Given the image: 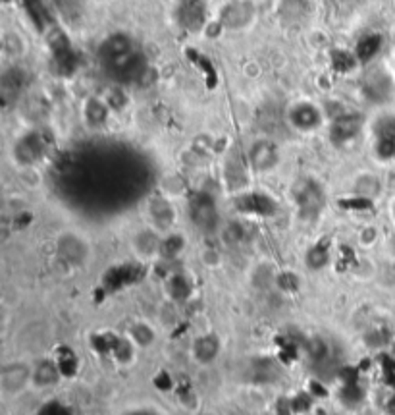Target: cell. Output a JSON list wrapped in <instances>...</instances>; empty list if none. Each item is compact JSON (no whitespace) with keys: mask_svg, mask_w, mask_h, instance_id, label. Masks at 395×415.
I'll use <instances>...</instances> for the list:
<instances>
[{"mask_svg":"<svg viewBox=\"0 0 395 415\" xmlns=\"http://www.w3.org/2000/svg\"><path fill=\"white\" fill-rule=\"evenodd\" d=\"M100 62L110 76L124 83H133L145 76L147 62L126 35H112L100 47Z\"/></svg>","mask_w":395,"mask_h":415,"instance_id":"6da1fadb","label":"cell"},{"mask_svg":"<svg viewBox=\"0 0 395 415\" xmlns=\"http://www.w3.org/2000/svg\"><path fill=\"white\" fill-rule=\"evenodd\" d=\"M191 220L201 232H214L218 228V209L212 198L207 193H199L191 201Z\"/></svg>","mask_w":395,"mask_h":415,"instance_id":"7a4b0ae2","label":"cell"},{"mask_svg":"<svg viewBox=\"0 0 395 415\" xmlns=\"http://www.w3.org/2000/svg\"><path fill=\"white\" fill-rule=\"evenodd\" d=\"M33 379V369L25 363H8L2 369L0 385L6 394H18Z\"/></svg>","mask_w":395,"mask_h":415,"instance_id":"3957f363","label":"cell"},{"mask_svg":"<svg viewBox=\"0 0 395 415\" xmlns=\"http://www.w3.org/2000/svg\"><path fill=\"white\" fill-rule=\"evenodd\" d=\"M295 199L297 203H299V207L301 211L308 215V217H313V215H318V211L322 207V203H324V198H322V191L320 188L313 184V182H301L299 186L295 188Z\"/></svg>","mask_w":395,"mask_h":415,"instance_id":"277c9868","label":"cell"},{"mask_svg":"<svg viewBox=\"0 0 395 415\" xmlns=\"http://www.w3.org/2000/svg\"><path fill=\"white\" fill-rule=\"evenodd\" d=\"M278 149L274 143L270 141H257L251 151H249V162L251 167L258 172H267V170H272L278 164Z\"/></svg>","mask_w":395,"mask_h":415,"instance_id":"5b68a950","label":"cell"},{"mask_svg":"<svg viewBox=\"0 0 395 415\" xmlns=\"http://www.w3.org/2000/svg\"><path fill=\"white\" fill-rule=\"evenodd\" d=\"M376 139H378V153L384 158L395 155V120L384 118L376 128Z\"/></svg>","mask_w":395,"mask_h":415,"instance_id":"8992f818","label":"cell"},{"mask_svg":"<svg viewBox=\"0 0 395 415\" xmlns=\"http://www.w3.org/2000/svg\"><path fill=\"white\" fill-rule=\"evenodd\" d=\"M220 354V340L214 334H203L193 344V356L199 363H212Z\"/></svg>","mask_w":395,"mask_h":415,"instance_id":"52a82bcc","label":"cell"},{"mask_svg":"<svg viewBox=\"0 0 395 415\" xmlns=\"http://www.w3.org/2000/svg\"><path fill=\"white\" fill-rule=\"evenodd\" d=\"M60 381V369L52 361H39L33 367V379L31 383L39 388H50Z\"/></svg>","mask_w":395,"mask_h":415,"instance_id":"ba28073f","label":"cell"},{"mask_svg":"<svg viewBox=\"0 0 395 415\" xmlns=\"http://www.w3.org/2000/svg\"><path fill=\"white\" fill-rule=\"evenodd\" d=\"M359 128H361L359 116H341L332 126V139L337 143H347L359 134Z\"/></svg>","mask_w":395,"mask_h":415,"instance_id":"9c48e42d","label":"cell"},{"mask_svg":"<svg viewBox=\"0 0 395 415\" xmlns=\"http://www.w3.org/2000/svg\"><path fill=\"white\" fill-rule=\"evenodd\" d=\"M291 122L299 129H315L320 124V114L313 105H299L291 110Z\"/></svg>","mask_w":395,"mask_h":415,"instance_id":"30bf717a","label":"cell"},{"mask_svg":"<svg viewBox=\"0 0 395 415\" xmlns=\"http://www.w3.org/2000/svg\"><path fill=\"white\" fill-rule=\"evenodd\" d=\"M253 16V8L247 2H239V4H232L226 12H224V21L229 28H241L245 25Z\"/></svg>","mask_w":395,"mask_h":415,"instance_id":"8fae6325","label":"cell"},{"mask_svg":"<svg viewBox=\"0 0 395 415\" xmlns=\"http://www.w3.org/2000/svg\"><path fill=\"white\" fill-rule=\"evenodd\" d=\"M157 249H158V240L155 234L143 232V234L137 237V251L141 253V255H153Z\"/></svg>","mask_w":395,"mask_h":415,"instance_id":"7c38bea8","label":"cell"},{"mask_svg":"<svg viewBox=\"0 0 395 415\" xmlns=\"http://www.w3.org/2000/svg\"><path fill=\"white\" fill-rule=\"evenodd\" d=\"M131 337L133 340L137 342L139 346H148L153 340H155V334H153V330L148 328L147 325H135L133 326V330H131Z\"/></svg>","mask_w":395,"mask_h":415,"instance_id":"4fadbf2b","label":"cell"},{"mask_svg":"<svg viewBox=\"0 0 395 415\" xmlns=\"http://www.w3.org/2000/svg\"><path fill=\"white\" fill-rule=\"evenodd\" d=\"M153 217L157 222H170L172 220V209L164 201H157L153 205Z\"/></svg>","mask_w":395,"mask_h":415,"instance_id":"5bb4252c","label":"cell"},{"mask_svg":"<svg viewBox=\"0 0 395 415\" xmlns=\"http://www.w3.org/2000/svg\"><path fill=\"white\" fill-rule=\"evenodd\" d=\"M394 215H395V209H394Z\"/></svg>","mask_w":395,"mask_h":415,"instance_id":"9a60e30c","label":"cell"}]
</instances>
